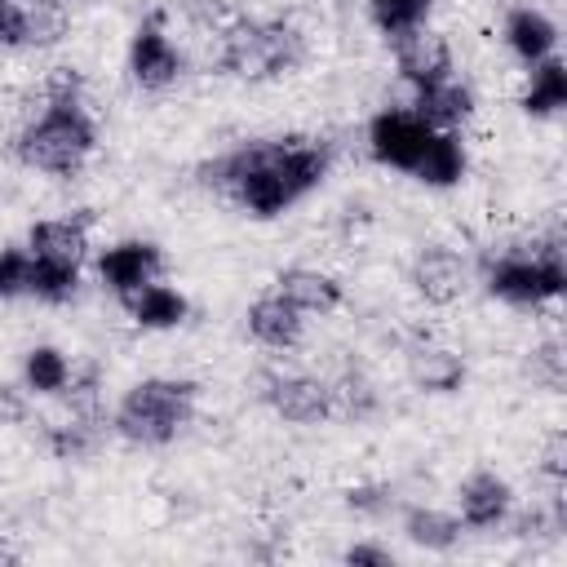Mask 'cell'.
<instances>
[{
  "instance_id": "30",
  "label": "cell",
  "mask_w": 567,
  "mask_h": 567,
  "mask_svg": "<svg viewBox=\"0 0 567 567\" xmlns=\"http://www.w3.org/2000/svg\"><path fill=\"white\" fill-rule=\"evenodd\" d=\"M27 275H31L27 244H0V301L27 297Z\"/></svg>"
},
{
  "instance_id": "13",
  "label": "cell",
  "mask_w": 567,
  "mask_h": 567,
  "mask_svg": "<svg viewBox=\"0 0 567 567\" xmlns=\"http://www.w3.org/2000/svg\"><path fill=\"white\" fill-rule=\"evenodd\" d=\"M558 40H563L558 18L549 9H540L536 0H518L501 18V44H505V53L523 71L536 66V62H545V58H554L558 53Z\"/></svg>"
},
{
  "instance_id": "4",
  "label": "cell",
  "mask_w": 567,
  "mask_h": 567,
  "mask_svg": "<svg viewBox=\"0 0 567 567\" xmlns=\"http://www.w3.org/2000/svg\"><path fill=\"white\" fill-rule=\"evenodd\" d=\"M199 412V385L190 377H142L133 385L120 390L115 408H111V434L128 447H173Z\"/></svg>"
},
{
  "instance_id": "29",
  "label": "cell",
  "mask_w": 567,
  "mask_h": 567,
  "mask_svg": "<svg viewBox=\"0 0 567 567\" xmlns=\"http://www.w3.org/2000/svg\"><path fill=\"white\" fill-rule=\"evenodd\" d=\"M31 4V49H49L71 31L66 0H27Z\"/></svg>"
},
{
  "instance_id": "6",
  "label": "cell",
  "mask_w": 567,
  "mask_h": 567,
  "mask_svg": "<svg viewBox=\"0 0 567 567\" xmlns=\"http://www.w3.org/2000/svg\"><path fill=\"white\" fill-rule=\"evenodd\" d=\"M186 49L177 44V35L168 31L164 13H146L133 35H128V49H124V71H128V84L137 93H168L186 80Z\"/></svg>"
},
{
  "instance_id": "31",
  "label": "cell",
  "mask_w": 567,
  "mask_h": 567,
  "mask_svg": "<svg viewBox=\"0 0 567 567\" xmlns=\"http://www.w3.org/2000/svg\"><path fill=\"white\" fill-rule=\"evenodd\" d=\"M31 49V4L27 0H0V53Z\"/></svg>"
},
{
  "instance_id": "19",
  "label": "cell",
  "mask_w": 567,
  "mask_h": 567,
  "mask_svg": "<svg viewBox=\"0 0 567 567\" xmlns=\"http://www.w3.org/2000/svg\"><path fill=\"white\" fill-rule=\"evenodd\" d=\"M394 66H399V80H403L408 93H416V89H425V84H434V80L461 71L452 44H447L443 35H434L430 27L394 44Z\"/></svg>"
},
{
  "instance_id": "5",
  "label": "cell",
  "mask_w": 567,
  "mask_h": 567,
  "mask_svg": "<svg viewBox=\"0 0 567 567\" xmlns=\"http://www.w3.org/2000/svg\"><path fill=\"white\" fill-rule=\"evenodd\" d=\"M474 284H483V292L501 306L545 310L567 288L563 239L545 235V239H527V244H514V248H492L474 266Z\"/></svg>"
},
{
  "instance_id": "1",
  "label": "cell",
  "mask_w": 567,
  "mask_h": 567,
  "mask_svg": "<svg viewBox=\"0 0 567 567\" xmlns=\"http://www.w3.org/2000/svg\"><path fill=\"white\" fill-rule=\"evenodd\" d=\"M337 164V146L310 133L279 137H244L195 168L199 186L217 190L252 221H279L297 204H306Z\"/></svg>"
},
{
  "instance_id": "21",
  "label": "cell",
  "mask_w": 567,
  "mask_h": 567,
  "mask_svg": "<svg viewBox=\"0 0 567 567\" xmlns=\"http://www.w3.org/2000/svg\"><path fill=\"white\" fill-rule=\"evenodd\" d=\"M394 518H399V536L421 554H452L461 545V536H465L461 518L452 509H443V505L412 501V505H399Z\"/></svg>"
},
{
  "instance_id": "33",
  "label": "cell",
  "mask_w": 567,
  "mask_h": 567,
  "mask_svg": "<svg viewBox=\"0 0 567 567\" xmlns=\"http://www.w3.org/2000/svg\"><path fill=\"white\" fill-rule=\"evenodd\" d=\"M394 558L399 554L385 540H372V536H359L341 549V563H350V567H394Z\"/></svg>"
},
{
  "instance_id": "34",
  "label": "cell",
  "mask_w": 567,
  "mask_h": 567,
  "mask_svg": "<svg viewBox=\"0 0 567 567\" xmlns=\"http://www.w3.org/2000/svg\"><path fill=\"white\" fill-rule=\"evenodd\" d=\"M540 474H545L554 487H563V474H567V443H563V434H554V439L545 443V456H540Z\"/></svg>"
},
{
  "instance_id": "7",
  "label": "cell",
  "mask_w": 567,
  "mask_h": 567,
  "mask_svg": "<svg viewBox=\"0 0 567 567\" xmlns=\"http://www.w3.org/2000/svg\"><path fill=\"white\" fill-rule=\"evenodd\" d=\"M257 399L284 421V425H323L337 416L332 408V377L306 372V368H261L257 372Z\"/></svg>"
},
{
  "instance_id": "3",
  "label": "cell",
  "mask_w": 567,
  "mask_h": 567,
  "mask_svg": "<svg viewBox=\"0 0 567 567\" xmlns=\"http://www.w3.org/2000/svg\"><path fill=\"white\" fill-rule=\"evenodd\" d=\"M213 62L230 80L279 84L310 62V35L288 13H235L217 27Z\"/></svg>"
},
{
  "instance_id": "14",
  "label": "cell",
  "mask_w": 567,
  "mask_h": 567,
  "mask_svg": "<svg viewBox=\"0 0 567 567\" xmlns=\"http://www.w3.org/2000/svg\"><path fill=\"white\" fill-rule=\"evenodd\" d=\"M27 252L31 257H53V261H75L84 266L93 257V217L84 208L75 213H49V217H35L22 235Z\"/></svg>"
},
{
  "instance_id": "15",
  "label": "cell",
  "mask_w": 567,
  "mask_h": 567,
  "mask_svg": "<svg viewBox=\"0 0 567 567\" xmlns=\"http://www.w3.org/2000/svg\"><path fill=\"white\" fill-rule=\"evenodd\" d=\"M403 372H408L412 390L434 394V399L461 394V390H465V377H470L465 354L452 350V346H443V341H434V337H421V341L408 346V354H403Z\"/></svg>"
},
{
  "instance_id": "20",
  "label": "cell",
  "mask_w": 567,
  "mask_h": 567,
  "mask_svg": "<svg viewBox=\"0 0 567 567\" xmlns=\"http://www.w3.org/2000/svg\"><path fill=\"white\" fill-rule=\"evenodd\" d=\"M75 359L53 346V341H35L22 350V363H18V385L27 399H66L71 385H75Z\"/></svg>"
},
{
  "instance_id": "25",
  "label": "cell",
  "mask_w": 567,
  "mask_h": 567,
  "mask_svg": "<svg viewBox=\"0 0 567 567\" xmlns=\"http://www.w3.org/2000/svg\"><path fill=\"white\" fill-rule=\"evenodd\" d=\"M97 439H102V430H97V412L93 408H71L62 421H49V430H44V443H49V452L58 461L93 456Z\"/></svg>"
},
{
  "instance_id": "16",
  "label": "cell",
  "mask_w": 567,
  "mask_h": 567,
  "mask_svg": "<svg viewBox=\"0 0 567 567\" xmlns=\"http://www.w3.org/2000/svg\"><path fill=\"white\" fill-rule=\"evenodd\" d=\"M408 106H412L430 128L465 133V124H470L474 111H478V93H474V84H470L461 71H452V75H443V80H434V84L408 93Z\"/></svg>"
},
{
  "instance_id": "12",
  "label": "cell",
  "mask_w": 567,
  "mask_h": 567,
  "mask_svg": "<svg viewBox=\"0 0 567 567\" xmlns=\"http://www.w3.org/2000/svg\"><path fill=\"white\" fill-rule=\"evenodd\" d=\"M306 328H310V319H306L284 292H275V288L257 292V297L244 306V332H248V341H252L257 350H266V354H292V350L306 341Z\"/></svg>"
},
{
  "instance_id": "17",
  "label": "cell",
  "mask_w": 567,
  "mask_h": 567,
  "mask_svg": "<svg viewBox=\"0 0 567 567\" xmlns=\"http://www.w3.org/2000/svg\"><path fill=\"white\" fill-rule=\"evenodd\" d=\"M270 288L284 292L306 319H328V315H337L341 301H346V284H341L332 270H323V266H306V261L284 266V270L275 275Z\"/></svg>"
},
{
  "instance_id": "27",
  "label": "cell",
  "mask_w": 567,
  "mask_h": 567,
  "mask_svg": "<svg viewBox=\"0 0 567 567\" xmlns=\"http://www.w3.org/2000/svg\"><path fill=\"white\" fill-rule=\"evenodd\" d=\"M363 4H368L372 27H377L390 44H399V40H408V35H416V31H425V27H430V13H434V0H363Z\"/></svg>"
},
{
  "instance_id": "22",
  "label": "cell",
  "mask_w": 567,
  "mask_h": 567,
  "mask_svg": "<svg viewBox=\"0 0 567 567\" xmlns=\"http://www.w3.org/2000/svg\"><path fill=\"white\" fill-rule=\"evenodd\" d=\"M412 177L430 190H452L470 177V146H465V133H452V128H434Z\"/></svg>"
},
{
  "instance_id": "11",
  "label": "cell",
  "mask_w": 567,
  "mask_h": 567,
  "mask_svg": "<svg viewBox=\"0 0 567 567\" xmlns=\"http://www.w3.org/2000/svg\"><path fill=\"white\" fill-rule=\"evenodd\" d=\"M514 505H518L514 483H509L501 470L478 465V470H470V474L456 483V505H452V514L461 518L465 532L492 536V532H505Z\"/></svg>"
},
{
  "instance_id": "8",
  "label": "cell",
  "mask_w": 567,
  "mask_h": 567,
  "mask_svg": "<svg viewBox=\"0 0 567 567\" xmlns=\"http://www.w3.org/2000/svg\"><path fill=\"white\" fill-rule=\"evenodd\" d=\"M430 133L434 128L412 106H381L363 124V151H368V159L377 168H390V173H408L412 177V168H416Z\"/></svg>"
},
{
  "instance_id": "9",
  "label": "cell",
  "mask_w": 567,
  "mask_h": 567,
  "mask_svg": "<svg viewBox=\"0 0 567 567\" xmlns=\"http://www.w3.org/2000/svg\"><path fill=\"white\" fill-rule=\"evenodd\" d=\"M93 279L102 292H111L115 301H124L128 292H137L142 284L159 279L164 275V248L155 239H142V235H124V239H111L102 248H93Z\"/></svg>"
},
{
  "instance_id": "24",
  "label": "cell",
  "mask_w": 567,
  "mask_h": 567,
  "mask_svg": "<svg viewBox=\"0 0 567 567\" xmlns=\"http://www.w3.org/2000/svg\"><path fill=\"white\" fill-rule=\"evenodd\" d=\"M84 288V266L75 261H53V257H31L27 275V297L40 306H66Z\"/></svg>"
},
{
  "instance_id": "28",
  "label": "cell",
  "mask_w": 567,
  "mask_h": 567,
  "mask_svg": "<svg viewBox=\"0 0 567 567\" xmlns=\"http://www.w3.org/2000/svg\"><path fill=\"white\" fill-rule=\"evenodd\" d=\"M341 505H346L354 518H363V523H385V518H394V509H399V492H394L385 478H359V483H350V487L341 492Z\"/></svg>"
},
{
  "instance_id": "26",
  "label": "cell",
  "mask_w": 567,
  "mask_h": 567,
  "mask_svg": "<svg viewBox=\"0 0 567 567\" xmlns=\"http://www.w3.org/2000/svg\"><path fill=\"white\" fill-rule=\"evenodd\" d=\"M332 408L337 416H350V421H372L381 412V385L368 368H341L332 377Z\"/></svg>"
},
{
  "instance_id": "10",
  "label": "cell",
  "mask_w": 567,
  "mask_h": 567,
  "mask_svg": "<svg viewBox=\"0 0 567 567\" xmlns=\"http://www.w3.org/2000/svg\"><path fill=\"white\" fill-rule=\"evenodd\" d=\"M408 284L425 306H456L474 284V261L456 244H421L408 261Z\"/></svg>"
},
{
  "instance_id": "35",
  "label": "cell",
  "mask_w": 567,
  "mask_h": 567,
  "mask_svg": "<svg viewBox=\"0 0 567 567\" xmlns=\"http://www.w3.org/2000/svg\"><path fill=\"white\" fill-rule=\"evenodd\" d=\"M13 558V549H9V532L0 527V563H9Z\"/></svg>"
},
{
  "instance_id": "23",
  "label": "cell",
  "mask_w": 567,
  "mask_h": 567,
  "mask_svg": "<svg viewBox=\"0 0 567 567\" xmlns=\"http://www.w3.org/2000/svg\"><path fill=\"white\" fill-rule=\"evenodd\" d=\"M563 106H567V62L554 53L523 71L518 111L527 120H554V115H563Z\"/></svg>"
},
{
  "instance_id": "18",
  "label": "cell",
  "mask_w": 567,
  "mask_h": 567,
  "mask_svg": "<svg viewBox=\"0 0 567 567\" xmlns=\"http://www.w3.org/2000/svg\"><path fill=\"white\" fill-rule=\"evenodd\" d=\"M120 306L137 332H177L190 319V297L177 284H168L164 275L142 284L137 292H128Z\"/></svg>"
},
{
  "instance_id": "32",
  "label": "cell",
  "mask_w": 567,
  "mask_h": 567,
  "mask_svg": "<svg viewBox=\"0 0 567 567\" xmlns=\"http://www.w3.org/2000/svg\"><path fill=\"white\" fill-rule=\"evenodd\" d=\"M563 372H567L563 341H558V337L536 341V346H532V381L545 385V390H558V385H563Z\"/></svg>"
},
{
  "instance_id": "2",
  "label": "cell",
  "mask_w": 567,
  "mask_h": 567,
  "mask_svg": "<svg viewBox=\"0 0 567 567\" xmlns=\"http://www.w3.org/2000/svg\"><path fill=\"white\" fill-rule=\"evenodd\" d=\"M102 128L89 106L84 75L75 66H53L40 84V106L13 133V159L40 177L71 182L97 155Z\"/></svg>"
}]
</instances>
